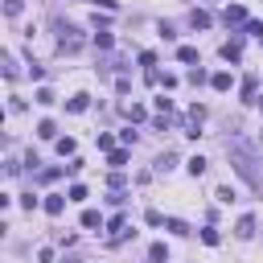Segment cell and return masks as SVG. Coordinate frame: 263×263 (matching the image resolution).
Segmentation results:
<instances>
[{
    "instance_id": "6da1fadb",
    "label": "cell",
    "mask_w": 263,
    "mask_h": 263,
    "mask_svg": "<svg viewBox=\"0 0 263 263\" xmlns=\"http://www.w3.org/2000/svg\"><path fill=\"white\" fill-rule=\"evenodd\" d=\"M226 156H230V164H235V173L263 197V160H259L243 140H226Z\"/></svg>"
},
{
    "instance_id": "7a4b0ae2",
    "label": "cell",
    "mask_w": 263,
    "mask_h": 263,
    "mask_svg": "<svg viewBox=\"0 0 263 263\" xmlns=\"http://www.w3.org/2000/svg\"><path fill=\"white\" fill-rule=\"evenodd\" d=\"M58 50L62 54H78L82 50V33L74 25H58Z\"/></svg>"
},
{
    "instance_id": "3957f363",
    "label": "cell",
    "mask_w": 263,
    "mask_h": 263,
    "mask_svg": "<svg viewBox=\"0 0 263 263\" xmlns=\"http://www.w3.org/2000/svg\"><path fill=\"white\" fill-rule=\"evenodd\" d=\"M222 21H226V25H247V9H243V5H226Z\"/></svg>"
},
{
    "instance_id": "277c9868",
    "label": "cell",
    "mask_w": 263,
    "mask_h": 263,
    "mask_svg": "<svg viewBox=\"0 0 263 263\" xmlns=\"http://www.w3.org/2000/svg\"><path fill=\"white\" fill-rule=\"evenodd\" d=\"M235 235H239V239H251V235H255V218H251V214H243V218H239Z\"/></svg>"
},
{
    "instance_id": "5b68a950",
    "label": "cell",
    "mask_w": 263,
    "mask_h": 263,
    "mask_svg": "<svg viewBox=\"0 0 263 263\" xmlns=\"http://www.w3.org/2000/svg\"><path fill=\"white\" fill-rule=\"evenodd\" d=\"M86 107H91V95H74L70 103H66V111H74V115H82Z\"/></svg>"
},
{
    "instance_id": "8992f818",
    "label": "cell",
    "mask_w": 263,
    "mask_h": 263,
    "mask_svg": "<svg viewBox=\"0 0 263 263\" xmlns=\"http://www.w3.org/2000/svg\"><path fill=\"white\" fill-rule=\"evenodd\" d=\"M210 86H214V91H230V86H235V78H230L226 70H218V74L210 78Z\"/></svg>"
},
{
    "instance_id": "52a82bcc",
    "label": "cell",
    "mask_w": 263,
    "mask_h": 263,
    "mask_svg": "<svg viewBox=\"0 0 263 263\" xmlns=\"http://www.w3.org/2000/svg\"><path fill=\"white\" fill-rule=\"evenodd\" d=\"M189 25H193V29H210V13L193 9V13H189Z\"/></svg>"
},
{
    "instance_id": "ba28073f",
    "label": "cell",
    "mask_w": 263,
    "mask_h": 263,
    "mask_svg": "<svg viewBox=\"0 0 263 263\" xmlns=\"http://www.w3.org/2000/svg\"><path fill=\"white\" fill-rule=\"evenodd\" d=\"M62 210H66V197L50 193V197H46V214H62Z\"/></svg>"
},
{
    "instance_id": "9c48e42d",
    "label": "cell",
    "mask_w": 263,
    "mask_h": 263,
    "mask_svg": "<svg viewBox=\"0 0 263 263\" xmlns=\"http://www.w3.org/2000/svg\"><path fill=\"white\" fill-rule=\"evenodd\" d=\"M107 164H111V169H123V164H127V148H115V152H107Z\"/></svg>"
},
{
    "instance_id": "30bf717a",
    "label": "cell",
    "mask_w": 263,
    "mask_h": 263,
    "mask_svg": "<svg viewBox=\"0 0 263 263\" xmlns=\"http://www.w3.org/2000/svg\"><path fill=\"white\" fill-rule=\"evenodd\" d=\"M82 226H86V230L103 226V214H99V210H82Z\"/></svg>"
},
{
    "instance_id": "8fae6325",
    "label": "cell",
    "mask_w": 263,
    "mask_h": 263,
    "mask_svg": "<svg viewBox=\"0 0 263 263\" xmlns=\"http://www.w3.org/2000/svg\"><path fill=\"white\" fill-rule=\"evenodd\" d=\"M239 54H243L239 41H226V46H222V58H226V62H239Z\"/></svg>"
},
{
    "instance_id": "7c38bea8",
    "label": "cell",
    "mask_w": 263,
    "mask_h": 263,
    "mask_svg": "<svg viewBox=\"0 0 263 263\" xmlns=\"http://www.w3.org/2000/svg\"><path fill=\"white\" fill-rule=\"evenodd\" d=\"M123 115H127V119H132V123H140V119H144V115H148V111H144V107H140V103H127V107H123Z\"/></svg>"
},
{
    "instance_id": "4fadbf2b",
    "label": "cell",
    "mask_w": 263,
    "mask_h": 263,
    "mask_svg": "<svg viewBox=\"0 0 263 263\" xmlns=\"http://www.w3.org/2000/svg\"><path fill=\"white\" fill-rule=\"evenodd\" d=\"M37 136H41V140H54V136H58V127H54V119H41V123H37Z\"/></svg>"
},
{
    "instance_id": "5bb4252c",
    "label": "cell",
    "mask_w": 263,
    "mask_h": 263,
    "mask_svg": "<svg viewBox=\"0 0 263 263\" xmlns=\"http://www.w3.org/2000/svg\"><path fill=\"white\" fill-rule=\"evenodd\" d=\"M152 263H169V247L164 243H152Z\"/></svg>"
},
{
    "instance_id": "9a60e30c",
    "label": "cell",
    "mask_w": 263,
    "mask_h": 263,
    "mask_svg": "<svg viewBox=\"0 0 263 263\" xmlns=\"http://www.w3.org/2000/svg\"><path fill=\"white\" fill-rule=\"evenodd\" d=\"M111 41H115V37H111L107 29H99V33H95V46H99V50H111Z\"/></svg>"
},
{
    "instance_id": "2e32d148",
    "label": "cell",
    "mask_w": 263,
    "mask_h": 263,
    "mask_svg": "<svg viewBox=\"0 0 263 263\" xmlns=\"http://www.w3.org/2000/svg\"><path fill=\"white\" fill-rule=\"evenodd\" d=\"M214 197H218V202H222V206H230V202H239V197H235V189H230V185H222V189H218Z\"/></svg>"
},
{
    "instance_id": "e0dca14e",
    "label": "cell",
    "mask_w": 263,
    "mask_h": 263,
    "mask_svg": "<svg viewBox=\"0 0 263 263\" xmlns=\"http://www.w3.org/2000/svg\"><path fill=\"white\" fill-rule=\"evenodd\" d=\"M177 58H181V62H189V66H193V62H197V50H193V46H181V50H177Z\"/></svg>"
},
{
    "instance_id": "ac0fdd59",
    "label": "cell",
    "mask_w": 263,
    "mask_h": 263,
    "mask_svg": "<svg viewBox=\"0 0 263 263\" xmlns=\"http://www.w3.org/2000/svg\"><path fill=\"white\" fill-rule=\"evenodd\" d=\"M164 226H169V230H173V235H189V226H185L181 218H169V222H164Z\"/></svg>"
},
{
    "instance_id": "d6986e66",
    "label": "cell",
    "mask_w": 263,
    "mask_h": 263,
    "mask_svg": "<svg viewBox=\"0 0 263 263\" xmlns=\"http://www.w3.org/2000/svg\"><path fill=\"white\" fill-rule=\"evenodd\" d=\"M202 243H206V247H218V230H214V226L202 230Z\"/></svg>"
},
{
    "instance_id": "ffe728a7",
    "label": "cell",
    "mask_w": 263,
    "mask_h": 263,
    "mask_svg": "<svg viewBox=\"0 0 263 263\" xmlns=\"http://www.w3.org/2000/svg\"><path fill=\"white\" fill-rule=\"evenodd\" d=\"M189 173H193V177H202V173H206V160H202V156H193V160H189Z\"/></svg>"
},
{
    "instance_id": "44dd1931",
    "label": "cell",
    "mask_w": 263,
    "mask_h": 263,
    "mask_svg": "<svg viewBox=\"0 0 263 263\" xmlns=\"http://www.w3.org/2000/svg\"><path fill=\"white\" fill-rule=\"evenodd\" d=\"M58 152H62V156H74V140H70V136L58 140Z\"/></svg>"
},
{
    "instance_id": "7402d4cb",
    "label": "cell",
    "mask_w": 263,
    "mask_h": 263,
    "mask_svg": "<svg viewBox=\"0 0 263 263\" xmlns=\"http://www.w3.org/2000/svg\"><path fill=\"white\" fill-rule=\"evenodd\" d=\"M21 9H25V0H5V13H9V17H17Z\"/></svg>"
},
{
    "instance_id": "603a6c76",
    "label": "cell",
    "mask_w": 263,
    "mask_h": 263,
    "mask_svg": "<svg viewBox=\"0 0 263 263\" xmlns=\"http://www.w3.org/2000/svg\"><path fill=\"white\" fill-rule=\"evenodd\" d=\"M37 103H41V107H50V103H54V91H50V86H41V91H37Z\"/></svg>"
},
{
    "instance_id": "cb8c5ba5",
    "label": "cell",
    "mask_w": 263,
    "mask_h": 263,
    "mask_svg": "<svg viewBox=\"0 0 263 263\" xmlns=\"http://www.w3.org/2000/svg\"><path fill=\"white\" fill-rule=\"evenodd\" d=\"M70 202H86V185H70Z\"/></svg>"
},
{
    "instance_id": "d4e9b609",
    "label": "cell",
    "mask_w": 263,
    "mask_h": 263,
    "mask_svg": "<svg viewBox=\"0 0 263 263\" xmlns=\"http://www.w3.org/2000/svg\"><path fill=\"white\" fill-rule=\"evenodd\" d=\"M140 66H148V70H152V66H156V54H152V50H144V54H140Z\"/></svg>"
},
{
    "instance_id": "484cf974",
    "label": "cell",
    "mask_w": 263,
    "mask_h": 263,
    "mask_svg": "<svg viewBox=\"0 0 263 263\" xmlns=\"http://www.w3.org/2000/svg\"><path fill=\"white\" fill-rule=\"evenodd\" d=\"M95 5H103V9L111 13V9H115V0H95Z\"/></svg>"
},
{
    "instance_id": "4316f807",
    "label": "cell",
    "mask_w": 263,
    "mask_h": 263,
    "mask_svg": "<svg viewBox=\"0 0 263 263\" xmlns=\"http://www.w3.org/2000/svg\"><path fill=\"white\" fill-rule=\"evenodd\" d=\"M259 107H263V95H259Z\"/></svg>"
}]
</instances>
